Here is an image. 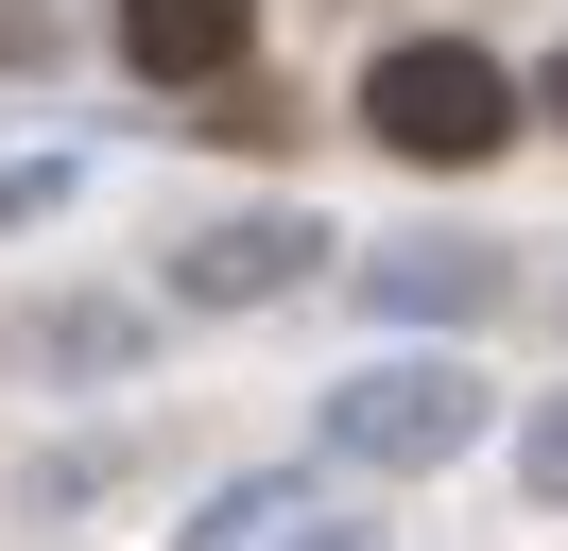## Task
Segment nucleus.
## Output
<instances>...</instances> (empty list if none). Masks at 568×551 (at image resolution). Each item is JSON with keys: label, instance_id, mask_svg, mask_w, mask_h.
I'll use <instances>...</instances> for the list:
<instances>
[{"label": "nucleus", "instance_id": "f257e3e1", "mask_svg": "<svg viewBox=\"0 0 568 551\" xmlns=\"http://www.w3.org/2000/svg\"><path fill=\"white\" fill-rule=\"evenodd\" d=\"M362 121H379L414 172H465V156H499V138H517V87H499L483 52H448V34H414V52L362 69Z\"/></svg>", "mask_w": 568, "mask_h": 551}, {"label": "nucleus", "instance_id": "f03ea898", "mask_svg": "<svg viewBox=\"0 0 568 551\" xmlns=\"http://www.w3.org/2000/svg\"><path fill=\"white\" fill-rule=\"evenodd\" d=\"M121 52H139L155 87H224V69L258 52V0H121Z\"/></svg>", "mask_w": 568, "mask_h": 551}, {"label": "nucleus", "instance_id": "7ed1b4c3", "mask_svg": "<svg viewBox=\"0 0 568 551\" xmlns=\"http://www.w3.org/2000/svg\"><path fill=\"white\" fill-rule=\"evenodd\" d=\"M345 448H362V465H430V448H465V379H448V362L362 379V397H345Z\"/></svg>", "mask_w": 568, "mask_h": 551}, {"label": "nucleus", "instance_id": "20e7f679", "mask_svg": "<svg viewBox=\"0 0 568 551\" xmlns=\"http://www.w3.org/2000/svg\"><path fill=\"white\" fill-rule=\"evenodd\" d=\"M293 259H311V224H224V241H190V293H276Z\"/></svg>", "mask_w": 568, "mask_h": 551}, {"label": "nucleus", "instance_id": "39448f33", "mask_svg": "<svg viewBox=\"0 0 568 551\" xmlns=\"http://www.w3.org/2000/svg\"><path fill=\"white\" fill-rule=\"evenodd\" d=\"M517 465H534V482H551V500H568V413H551V431H534V448H517Z\"/></svg>", "mask_w": 568, "mask_h": 551}, {"label": "nucleus", "instance_id": "423d86ee", "mask_svg": "<svg viewBox=\"0 0 568 551\" xmlns=\"http://www.w3.org/2000/svg\"><path fill=\"white\" fill-rule=\"evenodd\" d=\"M551 121H568V52H551Z\"/></svg>", "mask_w": 568, "mask_h": 551}]
</instances>
